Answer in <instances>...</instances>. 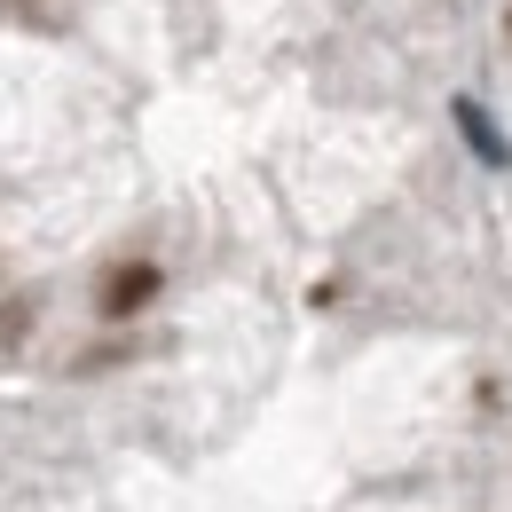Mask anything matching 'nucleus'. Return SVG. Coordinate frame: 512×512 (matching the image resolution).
I'll list each match as a JSON object with an SVG mask.
<instances>
[{"mask_svg": "<svg viewBox=\"0 0 512 512\" xmlns=\"http://www.w3.org/2000/svg\"><path fill=\"white\" fill-rule=\"evenodd\" d=\"M166 292V276H158V260H119L103 284H95V316L103 323H134L150 300Z\"/></svg>", "mask_w": 512, "mask_h": 512, "instance_id": "obj_1", "label": "nucleus"}, {"mask_svg": "<svg viewBox=\"0 0 512 512\" xmlns=\"http://www.w3.org/2000/svg\"><path fill=\"white\" fill-rule=\"evenodd\" d=\"M16 331H32V308H24V300H8V308H0V339H16Z\"/></svg>", "mask_w": 512, "mask_h": 512, "instance_id": "obj_2", "label": "nucleus"}, {"mask_svg": "<svg viewBox=\"0 0 512 512\" xmlns=\"http://www.w3.org/2000/svg\"><path fill=\"white\" fill-rule=\"evenodd\" d=\"M505 32H512V8H505Z\"/></svg>", "mask_w": 512, "mask_h": 512, "instance_id": "obj_3", "label": "nucleus"}]
</instances>
